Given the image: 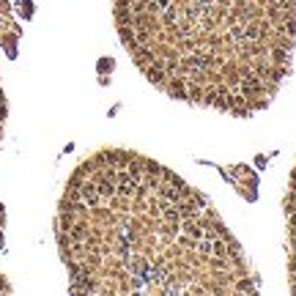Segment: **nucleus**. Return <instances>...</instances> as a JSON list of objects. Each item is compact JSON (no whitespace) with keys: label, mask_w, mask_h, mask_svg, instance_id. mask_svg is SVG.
<instances>
[{"label":"nucleus","mask_w":296,"mask_h":296,"mask_svg":"<svg viewBox=\"0 0 296 296\" xmlns=\"http://www.w3.org/2000/svg\"><path fill=\"white\" fill-rule=\"evenodd\" d=\"M17 42H20V25L11 17V6L0 0V47L8 52V58L17 55Z\"/></svg>","instance_id":"nucleus-4"},{"label":"nucleus","mask_w":296,"mask_h":296,"mask_svg":"<svg viewBox=\"0 0 296 296\" xmlns=\"http://www.w3.org/2000/svg\"><path fill=\"white\" fill-rule=\"evenodd\" d=\"M121 44L170 99L250 118L291 71L296 0H113Z\"/></svg>","instance_id":"nucleus-2"},{"label":"nucleus","mask_w":296,"mask_h":296,"mask_svg":"<svg viewBox=\"0 0 296 296\" xmlns=\"http://www.w3.org/2000/svg\"><path fill=\"white\" fill-rule=\"evenodd\" d=\"M8 291H11V285H8V280L3 274H0V294H8Z\"/></svg>","instance_id":"nucleus-6"},{"label":"nucleus","mask_w":296,"mask_h":296,"mask_svg":"<svg viewBox=\"0 0 296 296\" xmlns=\"http://www.w3.org/2000/svg\"><path fill=\"white\" fill-rule=\"evenodd\" d=\"M285 220H288V280L296 294V167L291 173V184L285 192Z\"/></svg>","instance_id":"nucleus-3"},{"label":"nucleus","mask_w":296,"mask_h":296,"mask_svg":"<svg viewBox=\"0 0 296 296\" xmlns=\"http://www.w3.org/2000/svg\"><path fill=\"white\" fill-rule=\"evenodd\" d=\"M3 222H6V217H3V208H0V230H3Z\"/></svg>","instance_id":"nucleus-7"},{"label":"nucleus","mask_w":296,"mask_h":296,"mask_svg":"<svg viewBox=\"0 0 296 296\" xmlns=\"http://www.w3.org/2000/svg\"><path fill=\"white\" fill-rule=\"evenodd\" d=\"M6 115H8V104H6L3 85H0V140H3V129H6Z\"/></svg>","instance_id":"nucleus-5"},{"label":"nucleus","mask_w":296,"mask_h":296,"mask_svg":"<svg viewBox=\"0 0 296 296\" xmlns=\"http://www.w3.org/2000/svg\"><path fill=\"white\" fill-rule=\"evenodd\" d=\"M74 294H255L247 255L203 192L137 151L71 173L55 217Z\"/></svg>","instance_id":"nucleus-1"}]
</instances>
